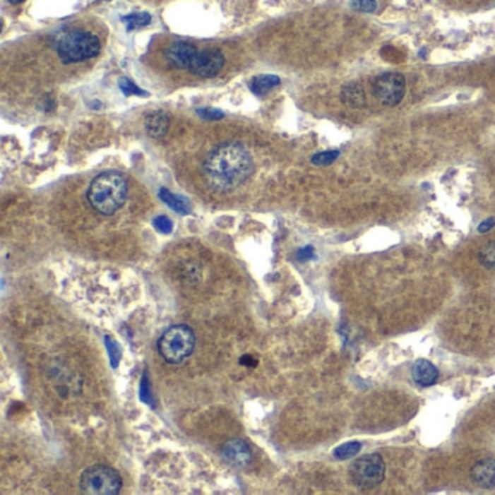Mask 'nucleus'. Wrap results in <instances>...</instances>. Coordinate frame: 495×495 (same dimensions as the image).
I'll list each match as a JSON object with an SVG mask.
<instances>
[{
  "instance_id": "1",
  "label": "nucleus",
  "mask_w": 495,
  "mask_h": 495,
  "mask_svg": "<svg viewBox=\"0 0 495 495\" xmlns=\"http://www.w3.org/2000/svg\"><path fill=\"white\" fill-rule=\"evenodd\" d=\"M206 184L217 192L240 188L254 170L253 159L244 145L225 143L208 155L202 166Z\"/></svg>"
},
{
  "instance_id": "2",
  "label": "nucleus",
  "mask_w": 495,
  "mask_h": 495,
  "mask_svg": "<svg viewBox=\"0 0 495 495\" xmlns=\"http://www.w3.org/2000/svg\"><path fill=\"white\" fill-rule=\"evenodd\" d=\"M128 198L126 180L121 173L105 172L96 176L88 189V201L100 215H114Z\"/></svg>"
},
{
  "instance_id": "3",
  "label": "nucleus",
  "mask_w": 495,
  "mask_h": 495,
  "mask_svg": "<svg viewBox=\"0 0 495 495\" xmlns=\"http://www.w3.org/2000/svg\"><path fill=\"white\" fill-rule=\"evenodd\" d=\"M56 51L64 64L82 63L100 53L99 38L89 31H70L59 37Z\"/></svg>"
},
{
  "instance_id": "4",
  "label": "nucleus",
  "mask_w": 495,
  "mask_h": 495,
  "mask_svg": "<svg viewBox=\"0 0 495 495\" xmlns=\"http://www.w3.org/2000/svg\"><path fill=\"white\" fill-rule=\"evenodd\" d=\"M157 347L167 363L179 364L193 353L195 333L185 324L172 326L162 334Z\"/></svg>"
},
{
  "instance_id": "5",
  "label": "nucleus",
  "mask_w": 495,
  "mask_h": 495,
  "mask_svg": "<svg viewBox=\"0 0 495 495\" xmlns=\"http://www.w3.org/2000/svg\"><path fill=\"white\" fill-rule=\"evenodd\" d=\"M80 489L89 495H115L122 488L117 469L107 465L89 466L80 477Z\"/></svg>"
},
{
  "instance_id": "6",
  "label": "nucleus",
  "mask_w": 495,
  "mask_h": 495,
  "mask_svg": "<svg viewBox=\"0 0 495 495\" xmlns=\"http://www.w3.org/2000/svg\"><path fill=\"white\" fill-rule=\"evenodd\" d=\"M352 482L360 488H372L379 485L385 478V462L381 455L372 453L356 459L350 467Z\"/></svg>"
},
{
  "instance_id": "7",
  "label": "nucleus",
  "mask_w": 495,
  "mask_h": 495,
  "mask_svg": "<svg viewBox=\"0 0 495 495\" xmlns=\"http://www.w3.org/2000/svg\"><path fill=\"white\" fill-rule=\"evenodd\" d=\"M407 90L405 77L401 73H383L374 83V95L385 107H397Z\"/></svg>"
},
{
  "instance_id": "8",
  "label": "nucleus",
  "mask_w": 495,
  "mask_h": 495,
  "mask_svg": "<svg viewBox=\"0 0 495 495\" xmlns=\"http://www.w3.org/2000/svg\"><path fill=\"white\" fill-rule=\"evenodd\" d=\"M224 64L225 57L220 49H202L195 54L189 71L203 79H210L222 70Z\"/></svg>"
},
{
  "instance_id": "9",
  "label": "nucleus",
  "mask_w": 495,
  "mask_h": 495,
  "mask_svg": "<svg viewBox=\"0 0 495 495\" xmlns=\"http://www.w3.org/2000/svg\"><path fill=\"white\" fill-rule=\"evenodd\" d=\"M196 53L198 49L195 45L186 41H176L167 47L165 57L172 67L177 70H189Z\"/></svg>"
},
{
  "instance_id": "10",
  "label": "nucleus",
  "mask_w": 495,
  "mask_h": 495,
  "mask_svg": "<svg viewBox=\"0 0 495 495\" xmlns=\"http://www.w3.org/2000/svg\"><path fill=\"white\" fill-rule=\"evenodd\" d=\"M221 455L229 465L236 467H244L250 465L253 459L251 449L244 440L240 439L228 440L221 449Z\"/></svg>"
},
{
  "instance_id": "11",
  "label": "nucleus",
  "mask_w": 495,
  "mask_h": 495,
  "mask_svg": "<svg viewBox=\"0 0 495 495\" xmlns=\"http://www.w3.org/2000/svg\"><path fill=\"white\" fill-rule=\"evenodd\" d=\"M471 479L481 488L489 489L495 487V459L478 460L471 469Z\"/></svg>"
},
{
  "instance_id": "12",
  "label": "nucleus",
  "mask_w": 495,
  "mask_h": 495,
  "mask_svg": "<svg viewBox=\"0 0 495 495\" xmlns=\"http://www.w3.org/2000/svg\"><path fill=\"white\" fill-rule=\"evenodd\" d=\"M411 375L415 383H419L420 386H431L439 378V371L431 362L420 359L412 364Z\"/></svg>"
},
{
  "instance_id": "13",
  "label": "nucleus",
  "mask_w": 495,
  "mask_h": 495,
  "mask_svg": "<svg viewBox=\"0 0 495 495\" xmlns=\"http://www.w3.org/2000/svg\"><path fill=\"white\" fill-rule=\"evenodd\" d=\"M145 131L150 137L153 138H163L170 126V119L169 115L163 111H154L145 118Z\"/></svg>"
},
{
  "instance_id": "14",
  "label": "nucleus",
  "mask_w": 495,
  "mask_h": 495,
  "mask_svg": "<svg viewBox=\"0 0 495 495\" xmlns=\"http://www.w3.org/2000/svg\"><path fill=\"white\" fill-rule=\"evenodd\" d=\"M342 102L352 109H360L366 105V93L359 83L346 85L340 93Z\"/></svg>"
},
{
  "instance_id": "15",
  "label": "nucleus",
  "mask_w": 495,
  "mask_h": 495,
  "mask_svg": "<svg viewBox=\"0 0 495 495\" xmlns=\"http://www.w3.org/2000/svg\"><path fill=\"white\" fill-rule=\"evenodd\" d=\"M280 85V79L275 74H262L257 76L251 80L250 83V89L254 95L262 96L269 93L270 90H273L276 86Z\"/></svg>"
},
{
  "instance_id": "16",
  "label": "nucleus",
  "mask_w": 495,
  "mask_h": 495,
  "mask_svg": "<svg viewBox=\"0 0 495 495\" xmlns=\"http://www.w3.org/2000/svg\"><path fill=\"white\" fill-rule=\"evenodd\" d=\"M160 198L163 199V202H166L172 208V210H174L176 213H179L181 215L191 213V203L185 198H181L179 195H173L167 189H160Z\"/></svg>"
},
{
  "instance_id": "17",
  "label": "nucleus",
  "mask_w": 495,
  "mask_h": 495,
  "mask_svg": "<svg viewBox=\"0 0 495 495\" xmlns=\"http://www.w3.org/2000/svg\"><path fill=\"white\" fill-rule=\"evenodd\" d=\"M122 22L126 23V30L128 31H134L143 27H147L148 23H151V15L141 12V13H133L122 18Z\"/></svg>"
},
{
  "instance_id": "18",
  "label": "nucleus",
  "mask_w": 495,
  "mask_h": 495,
  "mask_svg": "<svg viewBox=\"0 0 495 495\" xmlns=\"http://www.w3.org/2000/svg\"><path fill=\"white\" fill-rule=\"evenodd\" d=\"M360 449H362V445L359 441H349V443H345V445H342V446H338L334 451V458L340 459V460H346V459L356 456L360 452Z\"/></svg>"
},
{
  "instance_id": "19",
  "label": "nucleus",
  "mask_w": 495,
  "mask_h": 495,
  "mask_svg": "<svg viewBox=\"0 0 495 495\" xmlns=\"http://www.w3.org/2000/svg\"><path fill=\"white\" fill-rule=\"evenodd\" d=\"M479 262L484 268L495 270V241H489L481 249Z\"/></svg>"
},
{
  "instance_id": "20",
  "label": "nucleus",
  "mask_w": 495,
  "mask_h": 495,
  "mask_svg": "<svg viewBox=\"0 0 495 495\" xmlns=\"http://www.w3.org/2000/svg\"><path fill=\"white\" fill-rule=\"evenodd\" d=\"M119 89L126 96H147L148 95L145 90L140 89L133 80L126 79V77H122V79L119 80Z\"/></svg>"
},
{
  "instance_id": "21",
  "label": "nucleus",
  "mask_w": 495,
  "mask_h": 495,
  "mask_svg": "<svg viewBox=\"0 0 495 495\" xmlns=\"http://www.w3.org/2000/svg\"><path fill=\"white\" fill-rule=\"evenodd\" d=\"M338 153L337 150H333V151H323V153H317L314 157L311 159V162L314 163L316 166H328L331 165L337 157H338Z\"/></svg>"
},
{
  "instance_id": "22",
  "label": "nucleus",
  "mask_w": 495,
  "mask_h": 495,
  "mask_svg": "<svg viewBox=\"0 0 495 495\" xmlns=\"http://www.w3.org/2000/svg\"><path fill=\"white\" fill-rule=\"evenodd\" d=\"M352 8L362 13H372L376 11V0H352Z\"/></svg>"
},
{
  "instance_id": "23",
  "label": "nucleus",
  "mask_w": 495,
  "mask_h": 495,
  "mask_svg": "<svg viewBox=\"0 0 495 495\" xmlns=\"http://www.w3.org/2000/svg\"><path fill=\"white\" fill-rule=\"evenodd\" d=\"M196 114L202 118V119H208V121H218L224 117V114L218 109L214 108H201L196 111Z\"/></svg>"
},
{
  "instance_id": "24",
  "label": "nucleus",
  "mask_w": 495,
  "mask_h": 495,
  "mask_svg": "<svg viewBox=\"0 0 495 495\" xmlns=\"http://www.w3.org/2000/svg\"><path fill=\"white\" fill-rule=\"evenodd\" d=\"M153 224H154L155 228H157V229H159L160 232H163V234H169V232H172V229H173L172 221H170L167 217H165V215H160V217H157V218H154Z\"/></svg>"
},
{
  "instance_id": "25",
  "label": "nucleus",
  "mask_w": 495,
  "mask_h": 495,
  "mask_svg": "<svg viewBox=\"0 0 495 495\" xmlns=\"http://www.w3.org/2000/svg\"><path fill=\"white\" fill-rule=\"evenodd\" d=\"M140 395H141V400L145 401V402H150V393H148V389H147V376L144 375L143 376V381H141V390H140Z\"/></svg>"
},
{
  "instance_id": "26",
  "label": "nucleus",
  "mask_w": 495,
  "mask_h": 495,
  "mask_svg": "<svg viewBox=\"0 0 495 495\" xmlns=\"http://www.w3.org/2000/svg\"><path fill=\"white\" fill-rule=\"evenodd\" d=\"M494 225H495V220H494V218H488V220L482 221V222L478 225V232H488Z\"/></svg>"
},
{
  "instance_id": "27",
  "label": "nucleus",
  "mask_w": 495,
  "mask_h": 495,
  "mask_svg": "<svg viewBox=\"0 0 495 495\" xmlns=\"http://www.w3.org/2000/svg\"><path fill=\"white\" fill-rule=\"evenodd\" d=\"M312 256H314V250H312V247H304L298 251L299 260H306V258H311Z\"/></svg>"
},
{
  "instance_id": "28",
  "label": "nucleus",
  "mask_w": 495,
  "mask_h": 495,
  "mask_svg": "<svg viewBox=\"0 0 495 495\" xmlns=\"http://www.w3.org/2000/svg\"><path fill=\"white\" fill-rule=\"evenodd\" d=\"M9 2H11V4H13V5H18V4L23 2V0H9Z\"/></svg>"
}]
</instances>
